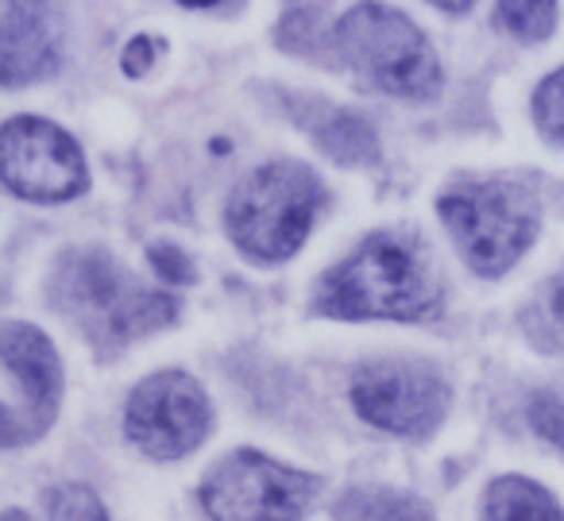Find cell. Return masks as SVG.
<instances>
[{"instance_id": "obj_1", "label": "cell", "mask_w": 564, "mask_h": 521, "mask_svg": "<svg viewBox=\"0 0 564 521\" xmlns=\"http://www.w3.org/2000/svg\"><path fill=\"white\" fill-rule=\"evenodd\" d=\"M47 297L105 356L155 328H166L178 313L171 294L120 271L117 259L101 248H70L58 256L47 279Z\"/></svg>"}, {"instance_id": "obj_2", "label": "cell", "mask_w": 564, "mask_h": 521, "mask_svg": "<svg viewBox=\"0 0 564 521\" xmlns=\"http://www.w3.org/2000/svg\"><path fill=\"white\" fill-rule=\"evenodd\" d=\"M441 310V282L425 248L410 232H376L314 294V313L340 321H422Z\"/></svg>"}, {"instance_id": "obj_3", "label": "cell", "mask_w": 564, "mask_h": 521, "mask_svg": "<svg viewBox=\"0 0 564 521\" xmlns=\"http://www.w3.org/2000/svg\"><path fill=\"white\" fill-rule=\"evenodd\" d=\"M322 209V178L310 166L282 159L236 182L225 209V228L236 248L256 263H282L306 243Z\"/></svg>"}, {"instance_id": "obj_4", "label": "cell", "mask_w": 564, "mask_h": 521, "mask_svg": "<svg viewBox=\"0 0 564 521\" xmlns=\"http://www.w3.org/2000/svg\"><path fill=\"white\" fill-rule=\"evenodd\" d=\"M340 63L383 94L433 101L441 94V63L425 32L391 4H356L333 28Z\"/></svg>"}, {"instance_id": "obj_5", "label": "cell", "mask_w": 564, "mask_h": 521, "mask_svg": "<svg viewBox=\"0 0 564 521\" xmlns=\"http://www.w3.org/2000/svg\"><path fill=\"white\" fill-rule=\"evenodd\" d=\"M437 209L468 267L484 279H499L522 259L541 220L530 189L507 178L456 182L441 194Z\"/></svg>"}, {"instance_id": "obj_6", "label": "cell", "mask_w": 564, "mask_h": 521, "mask_svg": "<svg viewBox=\"0 0 564 521\" xmlns=\"http://www.w3.org/2000/svg\"><path fill=\"white\" fill-rule=\"evenodd\" d=\"M317 490V475L240 448L209 467L202 482V506L213 521H299Z\"/></svg>"}, {"instance_id": "obj_7", "label": "cell", "mask_w": 564, "mask_h": 521, "mask_svg": "<svg viewBox=\"0 0 564 521\" xmlns=\"http://www.w3.org/2000/svg\"><path fill=\"white\" fill-rule=\"evenodd\" d=\"M0 363H4V382H0V421H4V444L40 441L51 428L63 402V363L47 336L24 321H9L0 333Z\"/></svg>"}, {"instance_id": "obj_8", "label": "cell", "mask_w": 564, "mask_h": 521, "mask_svg": "<svg viewBox=\"0 0 564 521\" xmlns=\"http://www.w3.org/2000/svg\"><path fill=\"white\" fill-rule=\"evenodd\" d=\"M352 405L387 433L425 441L448 413V382L425 359H371L352 379Z\"/></svg>"}, {"instance_id": "obj_9", "label": "cell", "mask_w": 564, "mask_h": 521, "mask_svg": "<svg viewBox=\"0 0 564 521\" xmlns=\"http://www.w3.org/2000/svg\"><path fill=\"white\" fill-rule=\"evenodd\" d=\"M4 186L24 202H70L89 186L86 159L70 132L40 117H12L0 132Z\"/></svg>"}, {"instance_id": "obj_10", "label": "cell", "mask_w": 564, "mask_h": 521, "mask_svg": "<svg viewBox=\"0 0 564 521\" xmlns=\"http://www.w3.org/2000/svg\"><path fill=\"white\" fill-rule=\"evenodd\" d=\"M209 398L186 371H159L132 390L124 410V433L143 456L178 459L209 433Z\"/></svg>"}, {"instance_id": "obj_11", "label": "cell", "mask_w": 564, "mask_h": 521, "mask_svg": "<svg viewBox=\"0 0 564 521\" xmlns=\"http://www.w3.org/2000/svg\"><path fill=\"white\" fill-rule=\"evenodd\" d=\"M63 63V17L55 4H20L0 9V78L17 89L51 78Z\"/></svg>"}, {"instance_id": "obj_12", "label": "cell", "mask_w": 564, "mask_h": 521, "mask_svg": "<svg viewBox=\"0 0 564 521\" xmlns=\"http://www.w3.org/2000/svg\"><path fill=\"white\" fill-rule=\"evenodd\" d=\"M286 109L294 112L302 128L322 143L325 155H333L337 163L348 166H364L379 159V140L376 128L360 117V112H348L329 105L325 97H306V94H291L286 97Z\"/></svg>"}, {"instance_id": "obj_13", "label": "cell", "mask_w": 564, "mask_h": 521, "mask_svg": "<svg viewBox=\"0 0 564 521\" xmlns=\"http://www.w3.org/2000/svg\"><path fill=\"white\" fill-rule=\"evenodd\" d=\"M484 521H564V513L541 482L499 475L484 495Z\"/></svg>"}, {"instance_id": "obj_14", "label": "cell", "mask_w": 564, "mask_h": 521, "mask_svg": "<svg viewBox=\"0 0 564 521\" xmlns=\"http://www.w3.org/2000/svg\"><path fill=\"white\" fill-rule=\"evenodd\" d=\"M337 521H433V510L417 495L391 487H352L333 506Z\"/></svg>"}, {"instance_id": "obj_15", "label": "cell", "mask_w": 564, "mask_h": 521, "mask_svg": "<svg viewBox=\"0 0 564 521\" xmlns=\"http://www.w3.org/2000/svg\"><path fill=\"white\" fill-rule=\"evenodd\" d=\"M522 328L541 351H564V267L549 274L522 310Z\"/></svg>"}, {"instance_id": "obj_16", "label": "cell", "mask_w": 564, "mask_h": 521, "mask_svg": "<svg viewBox=\"0 0 564 521\" xmlns=\"http://www.w3.org/2000/svg\"><path fill=\"white\" fill-rule=\"evenodd\" d=\"M495 12H499V24L507 28V32H514L518 40L525 43H541L553 35L556 28V4L553 0H538V4H514V0H502V4H495Z\"/></svg>"}, {"instance_id": "obj_17", "label": "cell", "mask_w": 564, "mask_h": 521, "mask_svg": "<svg viewBox=\"0 0 564 521\" xmlns=\"http://www.w3.org/2000/svg\"><path fill=\"white\" fill-rule=\"evenodd\" d=\"M43 502H47V521H109L101 498L89 487H78V482L51 487Z\"/></svg>"}, {"instance_id": "obj_18", "label": "cell", "mask_w": 564, "mask_h": 521, "mask_svg": "<svg viewBox=\"0 0 564 521\" xmlns=\"http://www.w3.org/2000/svg\"><path fill=\"white\" fill-rule=\"evenodd\" d=\"M533 120L549 140L564 143V66L556 74H549L533 94Z\"/></svg>"}, {"instance_id": "obj_19", "label": "cell", "mask_w": 564, "mask_h": 521, "mask_svg": "<svg viewBox=\"0 0 564 521\" xmlns=\"http://www.w3.org/2000/svg\"><path fill=\"white\" fill-rule=\"evenodd\" d=\"M530 425L538 428L545 441L561 444L564 448V387L541 390L530 402Z\"/></svg>"}, {"instance_id": "obj_20", "label": "cell", "mask_w": 564, "mask_h": 521, "mask_svg": "<svg viewBox=\"0 0 564 521\" xmlns=\"http://www.w3.org/2000/svg\"><path fill=\"white\" fill-rule=\"evenodd\" d=\"M151 256V267H155L159 274H163L166 282H174V286H182V282H194V263H189L186 256H182L174 243H155V248L148 251Z\"/></svg>"}, {"instance_id": "obj_21", "label": "cell", "mask_w": 564, "mask_h": 521, "mask_svg": "<svg viewBox=\"0 0 564 521\" xmlns=\"http://www.w3.org/2000/svg\"><path fill=\"white\" fill-rule=\"evenodd\" d=\"M163 55V40H151V35H135L132 43L124 47V58H120V66H124V74H132V78H143V74L155 66V58Z\"/></svg>"}, {"instance_id": "obj_22", "label": "cell", "mask_w": 564, "mask_h": 521, "mask_svg": "<svg viewBox=\"0 0 564 521\" xmlns=\"http://www.w3.org/2000/svg\"><path fill=\"white\" fill-rule=\"evenodd\" d=\"M437 9L453 12V17H460V12H468V4H437Z\"/></svg>"}, {"instance_id": "obj_23", "label": "cell", "mask_w": 564, "mask_h": 521, "mask_svg": "<svg viewBox=\"0 0 564 521\" xmlns=\"http://www.w3.org/2000/svg\"><path fill=\"white\" fill-rule=\"evenodd\" d=\"M0 521H32V518H24L20 510H4V518H0Z\"/></svg>"}]
</instances>
